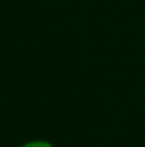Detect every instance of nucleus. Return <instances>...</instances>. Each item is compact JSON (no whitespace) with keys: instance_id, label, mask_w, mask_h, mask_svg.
Wrapping results in <instances>:
<instances>
[{"instance_id":"f257e3e1","label":"nucleus","mask_w":145,"mask_h":147,"mask_svg":"<svg viewBox=\"0 0 145 147\" xmlns=\"http://www.w3.org/2000/svg\"><path fill=\"white\" fill-rule=\"evenodd\" d=\"M19 147H55V144L46 140V139H33V140L24 142L22 146H19Z\"/></svg>"}]
</instances>
